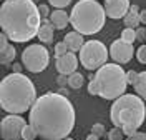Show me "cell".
Returning a JSON list of instances; mask_svg holds the SVG:
<instances>
[{"mask_svg":"<svg viewBox=\"0 0 146 140\" xmlns=\"http://www.w3.org/2000/svg\"><path fill=\"white\" fill-rule=\"evenodd\" d=\"M28 123L40 139L63 140L75 127V109L63 93H43L32 105Z\"/></svg>","mask_w":146,"mask_h":140,"instance_id":"1","label":"cell"},{"mask_svg":"<svg viewBox=\"0 0 146 140\" xmlns=\"http://www.w3.org/2000/svg\"><path fill=\"white\" fill-rule=\"evenodd\" d=\"M42 20L35 0H5L2 3L0 25L3 33L15 44H25L36 37Z\"/></svg>","mask_w":146,"mask_h":140,"instance_id":"2","label":"cell"},{"mask_svg":"<svg viewBox=\"0 0 146 140\" xmlns=\"http://www.w3.org/2000/svg\"><path fill=\"white\" fill-rule=\"evenodd\" d=\"M36 100V90L33 82L22 72L3 77L0 84V105L7 113H20L32 109Z\"/></svg>","mask_w":146,"mask_h":140,"instance_id":"3","label":"cell"},{"mask_svg":"<svg viewBox=\"0 0 146 140\" xmlns=\"http://www.w3.org/2000/svg\"><path fill=\"white\" fill-rule=\"evenodd\" d=\"M145 119L146 105L138 93H123L110 109V120L113 127L123 129L125 135L128 137L136 133L138 129L145 123Z\"/></svg>","mask_w":146,"mask_h":140,"instance_id":"4","label":"cell"},{"mask_svg":"<svg viewBox=\"0 0 146 140\" xmlns=\"http://www.w3.org/2000/svg\"><path fill=\"white\" fill-rule=\"evenodd\" d=\"M126 72L121 64H105L96 70L88 84V93L98 95L105 100H116L126 90Z\"/></svg>","mask_w":146,"mask_h":140,"instance_id":"5","label":"cell"},{"mask_svg":"<svg viewBox=\"0 0 146 140\" xmlns=\"http://www.w3.org/2000/svg\"><path fill=\"white\" fill-rule=\"evenodd\" d=\"M106 10L98 0H80L70 13V23L73 30L83 35H95L105 27Z\"/></svg>","mask_w":146,"mask_h":140,"instance_id":"6","label":"cell"},{"mask_svg":"<svg viewBox=\"0 0 146 140\" xmlns=\"http://www.w3.org/2000/svg\"><path fill=\"white\" fill-rule=\"evenodd\" d=\"M110 48L105 47L100 40H88L85 42L83 48L80 50V64L86 70H98L108 62Z\"/></svg>","mask_w":146,"mask_h":140,"instance_id":"7","label":"cell"},{"mask_svg":"<svg viewBox=\"0 0 146 140\" xmlns=\"http://www.w3.org/2000/svg\"><path fill=\"white\" fill-rule=\"evenodd\" d=\"M50 62V54L48 48L42 45V44H33L28 45L23 52H22V65L27 68L32 74H40L43 72Z\"/></svg>","mask_w":146,"mask_h":140,"instance_id":"8","label":"cell"},{"mask_svg":"<svg viewBox=\"0 0 146 140\" xmlns=\"http://www.w3.org/2000/svg\"><path fill=\"white\" fill-rule=\"evenodd\" d=\"M27 123L23 120V117H20L17 113H10L7 117H3V120L0 123V135L2 140H22V132Z\"/></svg>","mask_w":146,"mask_h":140,"instance_id":"9","label":"cell"},{"mask_svg":"<svg viewBox=\"0 0 146 140\" xmlns=\"http://www.w3.org/2000/svg\"><path fill=\"white\" fill-rule=\"evenodd\" d=\"M135 55V48H133V44H128L123 38H118L115 40L111 47H110V57L116 62V64H128Z\"/></svg>","mask_w":146,"mask_h":140,"instance_id":"10","label":"cell"},{"mask_svg":"<svg viewBox=\"0 0 146 140\" xmlns=\"http://www.w3.org/2000/svg\"><path fill=\"white\" fill-rule=\"evenodd\" d=\"M129 0H105V10L106 15L113 20L123 19L129 12Z\"/></svg>","mask_w":146,"mask_h":140,"instance_id":"11","label":"cell"},{"mask_svg":"<svg viewBox=\"0 0 146 140\" xmlns=\"http://www.w3.org/2000/svg\"><path fill=\"white\" fill-rule=\"evenodd\" d=\"M78 64H80V58H76L75 52H66L65 55L56 57V62H55L58 74H63V75H70L73 72H76Z\"/></svg>","mask_w":146,"mask_h":140,"instance_id":"12","label":"cell"},{"mask_svg":"<svg viewBox=\"0 0 146 140\" xmlns=\"http://www.w3.org/2000/svg\"><path fill=\"white\" fill-rule=\"evenodd\" d=\"M63 40H65V44H66V47H68V50L70 52H75V54L80 52L83 48V45H85V35L80 33V32H76V30L66 33Z\"/></svg>","mask_w":146,"mask_h":140,"instance_id":"13","label":"cell"},{"mask_svg":"<svg viewBox=\"0 0 146 140\" xmlns=\"http://www.w3.org/2000/svg\"><path fill=\"white\" fill-rule=\"evenodd\" d=\"M55 30H56V28L53 27L52 20L43 19L42 20V27L38 30V35H36V37L40 38V42H43V44H52V42H53Z\"/></svg>","mask_w":146,"mask_h":140,"instance_id":"14","label":"cell"},{"mask_svg":"<svg viewBox=\"0 0 146 140\" xmlns=\"http://www.w3.org/2000/svg\"><path fill=\"white\" fill-rule=\"evenodd\" d=\"M50 20H52V23L56 30H63L70 23V15L65 12V9H55L50 13Z\"/></svg>","mask_w":146,"mask_h":140,"instance_id":"15","label":"cell"},{"mask_svg":"<svg viewBox=\"0 0 146 140\" xmlns=\"http://www.w3.org/2000/svg\"><path fill=\"white\" fill-rule=\"evenodd\" d=\"M123 23L125 27H131V28H138L141 25V20H139V7L138 5H131L129 12L123 17Z\"/></svg>","mask_w":146,"mask_h":140,"instance_id":"16","label":"cell"},{"mask_svg":"<svg viewBox=\"0 0 146 140\" xmlns=\"http://www.w3.org/2000/svg\"><path fill=\"white\" fill-rule=\"evenodd\" d=\"M15 57H17V50H15V47L10 45L5 47L3 50H0V62H2V65H12L13 64V60H15Z\"/></svg>","mask_w":146,"mask_h":140,"instance_id":"17","label":"cell"},{"mask_svg":"<svg viewBox=\"0 0 146 140\" xmlns=\"http://www.w3.org/2000/svg\"><path fill=\"white\" fill-rule=\"evenodd\" d=\"M135 92L143 98V100H146V70H143V72H139L138 74V78L136 82H135Z\"/></svg>","mask_w":146,"mask_h":140,"instance_id":"18","label":"cell"},{"mask_svg":"<svg viewBox=\"0 0 146 140\" xmlns=\"http://www.w3.org/2000/svg\"><path fill=\"white\" fill-rule=\"evenodd\" d=\"M83 82H85V78H83V75L78 70L68 75V85H70V88H82Z\"/></svg>","mask_w":146,"mask_h":140,"instance_id":"19","label":"cell"},{"mask_svg":"<svg viewBox=\"0 0 146 140\" xmlns=\"http://www.w3.org/2000/svg\"><path fill=\"white\" fill-rule=\"evenodd\" d=\"M125 42H128V44H133L135 40H138L136 37V28H131V27H125V30L121 32V37Z\"/></svg>","mask_w":146,"mask_h":140,"instance_id":"20","label":"cell"},{"mask_svg":"<svg viewBox=\"0 0 146 140\" xmlns=\"http://www.w3.org/2000/svg\"><path fill=\"white\" fill-rule=\"evenodd\" d=\"M36 137H38L36 130L30 125V123H27V125L23 127V132H22V140H35Z\"/></svg>","mask_w":146,"mask_h":140,"instance_id":"21","label":"cell"},{"mask_svg":"<svg viewBox=\"0 0 146 140\" xmlns=\"http://www.w3.org/2000/svg\"><path fill=\"white\" fill-rule=\"evenodd\" d=\"M106 137H108V140H123L125 132H123V129H119V127H115V129H111L106 133Z\"/></svg>","mask_w":146,"mask_h":140,"instance_id":"22","label":"cell"},{"mask_svg":"<svg viewBox=\"0 0 146 140\" xmlns=\"http://www.w3.org/2000/svg\"><path fill=\"white\" fill-rule=\"evenodd\" d=\"M136 58H138L139 64L146 65V44H141L139 45V48L136 50Z\"/></svg>","mask_w":146,"mask_h":140,"instance_id":"23","label":"cell"},{"mask_svg":"<svg viewBox=\"0 0 146 140\" xmlns=\"http://www.w3.org/2000/svg\"><path fill=\"white\" fill-rule=\"evenodd\" d=\"M66 52H70V50H68V47L65 44V40L63 42H58V44L55 45V57H62V55H65Z\"/></svg>","mask_w":146,"mask_h":140,"instance_id":"24","label":"cell"},{"mask_svg":"<svg viewBox=\"0 0 146 140\" xmlns=\"http://www.w3.org/2000/svg\"><path fill=\"white\" fill-rule=\"evenodd\" d=\"M48 3L53 7V9H65L72 3V0H48Z\"/></svg>","mask_w":146,"mask_h":140,"instance_id":"25","label":"cell"},{"mask_svg":"<svg viewBox=\"0 0 146 140\" xmlns=\"http://www.w3.org/2000/svg\"><path fill=\"white\" fill-rule=\"evenodd\" d=\"M91 132H93L95 135H98L100 139H103V137L106 135V132H105V125H103V123H95V125L91 127Z\"/></svg>","mask_w":146,"mask_h":140,"instance_id":"26","label":"cell"},{"mask_svg":"<svg viewBox=\"0 0 146 140\" xmlns=\"http://www.w3.org/2000/svg\"><path fill=\"white\" fill-rule=\"evenodd\" d=\"M136 37L141 44H145V40H146V27L145 25H139V27L136 28Z\"/></svg>","mask_w":146,"mask_h":140,"instance_id":"27","label":"cell"},{"mask_svg":"<svg viewBox=\"0 0 146 140\" xmlns=\"http://www.w3.org/2000/svg\"><path fill=\"white\" fill-rule=\"evenodd\" d=\"M136 78H138V72H135V70L126 72V80H128V84H129V85H135Z\"/></svg>","mask_w":146,"mask_h":140,"instance_id":"28","label":"cell"},{"mask_svg":"<svg viewBox=\"0 0 146 140\" xmlns=\"http://www.w3.org/2000/svg\"><path fill=\"white\" fill-rule=\"evenodd\" d=\"M38 9H40V13H42V19H46L50 15V7L48 5L42 3V5H38Z\"/></svg>","mask_w":146,"mask_h":140,"instance_id":"29","label":"cell"},{"mask_svg":"<svg viewBox=\"0 0 146 140\" xmlns=\"http://www.w3.org/2000/svg\"><path fill=\"white\" fill-rule=\"evenodd\" d=\"M126 140H146V133L145 132H136V133L129 135Z\"/></svg>","mask_w":146,"mask_h":140,"instance_id":"30","label":"cell"},{"mask_svg":"<svg viewBox=\"0 0 146 140\" xmlns=\"http://www.w3.org/2000/svg\"><path fill=\"white\" fill-rule=\"evenodd\" d=\"M56 82H58L60 88H62V87H65V85L68 84V77H65L63 74H60V75H58V78H56Z\"/></svg>","mask_w":146,"mask_h":140,"instance_id":"31","label":"cell"},{"mask_svg":"<svg viewBox=\"0 0 146 140\" xmlns=\"http://www.w3.org/2000/svg\"><path fill=\"white\" fill-rule=\"evenodd\" d=\"M139 20H141V25H146V9L139 10Z\"/></svg>","mask_w":146,"mask_h":140,"instance_id":"32","label":"cell"},{"mask_svg":"<svg viewBox=\"0 0 146 140\" xmlns=\"http://www.w3.org/2000/svg\"><path fill=\"white\" fill-rule=\"evenodd\" d=\"M86 140H101L100 137H98V135H95V133H93V132H91L90 135H88V137H86Z\"/></svg>","mask_w":146,"mask_h":140,"instance_id":"33","label":"cell"},{"mask_svg":"<svg viewBox=\"0 0 146 140\" xmlns=\"http://www.w3.org/2000/svg\"><path fill=\"white\" fill-rule=\"evenodd\" d=\"M13 72H22V65H18V64H13Z\"/></svg>","mask_w":146,"mask_h":140,"instance_id":"34","label":"cell"},{"mask_svg":"<svg viewBox=\"0 0 146 140\" xmlns=\"http://www.w3.org/2000/svg\"><path fill=\"white\" fill-rule=\"evenodd\" d=\"M63 140H73V139H70V137H66V139H63Z\"/></svg>","mask_w":146,"mask_h":140,"instance_id":"35","label":"cell"},{"mask_svg":"<svg viewBox=\"0 0 146 140\" xmlns=\"http://www.w3.org/2000/svg\"><path fill=\"white\" fill-rule=\"evenodd\" d=\"M35 2H38V0H35Z\"/></svg>","mask_w":146,"mask_h":140,"instance_id":"36","label":"cell"}]
</instances>
